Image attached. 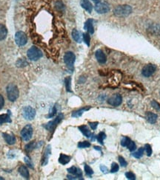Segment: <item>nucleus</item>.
<instances>
[{"label": "nucleus", "instance_id": "obj_1", "mask_svg": "<svg viewBox=\"0 0 160 180\" xmlns=\"http://www.w3.org/2000/svg\"><path fill=\"white\" fill-rule=\"evenodd\" d=\"M7 94H8V100L11 102H14L19 97L20 95V92H19L18 87L15 84L11 83V84L8 85L6 88Z\"/></svg>", "mask_w": 160, "mask_h": 180}, {"label": "nucleus", "instance_id": "obj_2", "mask_svg": "<svg viewBox=\"0 0 160 180\" xmlns=\"http://www.w3.org/2000/svg\"><path fill=\"white\" fill-rule=\"evenodd\" d=\"M132 8L128 5H119L116 7L113 11V13L117 16L125 17L128 16L131 13Z\"/></svg>", "mask_w": 160, "mask_h": 180}, {"label": "nucleus", "instance_id": "obj_3", "mask_svg": "<svg viewBox=\"0 0 160 180\" xmlns=\"http://www.w3.org/2000/svg\"><path fill=\"white\" fill-rule=\"evenodd\" d=\"M27 56L30 61H38L39 58L42 57V53L39 48L33 46L27 50Z\"/></svg>", "mask_w": 160, "mask_h": 180}, {"label": "nucleus", "instance_id": "obj_4", "mask_svg": "<svg viewBox=\"0 0 160 180\" xmlns=\"http://www.w3.org/2000/svg\"><path fill=\"white\" fill-rule=\"evenodd\" d=\"M63 118H64V115H63L62 114H59L54 120L50 121V122L48 123L47 124L44 125V127L48 131H51V132H52L53 130L56 128V126H57V125L59 124L62 121Z\"/></svg>", "mask_w": 160, "mask_h": 180}, {"label": "nucleus", "instance_id": "obj_5", "mask_svg": "<svg viewBox=\"0 0 160 180\" xmlns=\"http://www.w3.org/2000/svg\"><path fill=\"white\" fill-rule=\"evenodd\" d=\"M33 136V128L30 125H27L22 128L21 131V137L22 140L25 142H28Z\"/></svg>", "mask_w": 160, "mask_h": 180}, {"label": "nucleus", "instance_id": "obj_6", "mask_svg": "<svg viewBox=\"0 0 160 180\" xmlns=\"http://www.w3.org/2000/svg\"><path fill=\"white\" fill-rule=\"evenodd\" d=\"M76 61V56L72 52H67L64 56V61L68 68L72 70Z\"/></svg>", "mask_w": 160, "mask_h": 180}, {"label": "nucleus", "instance_id": "obj_7", "mask_svg": "<svg viewBox=\"0 0 160 180\" xmlns=\"http://www.w3.org/2000/svg\"><path fill=\"white\" fill-rule=\"evenodd\" d=\"M15 42L16 44L20 47L25 46L27 44V38L26 34L24 32L19 31L15 34Z\"/></svg>", "mask_w": 160, "mask_h": 180}, {"label": "nucleus", "instance_id": "obj_8", "mask_svg": "<svg viewBox=\"0 0 160 180\" xmlns=\"http://www.w3.org/2000/svg\"><path fill=\"white\" fill-rule=\"evenodd\" d=\"M22 115L27 121H32L36 116L35 109L30 106H25L22 109Z\"/></svg>", "mask_w": 160, "mask_h": 180}, {"label": "nucleus", "instance_id": "obj_9", "mask_svg": "<svg viewBox=\"0 0 160 180\" xmlns=\"http://www.w3.org/2000/svg\"><path fill=\"white\" fill-rule=\"evenodd\" d=\"M94 9L99 14H104L107 13L110 11V6L105 2H100L96 4Z\"/></svg>", "mask_w": 160, "mask_h": 180}, {"label": "nucleus", "instance_id": "obj_10", "mask_svg": "<svg viewBox=\"0 0 160 180\" xmlns=\"http://www.w3.org/2000/svg\"><path fill=\"white\" fill-rule=\"evenodd\" d=\"M156 70V66L154 64H148L144 66L142 69V74L145 78H149L155 73Z\"/></svg>", "mask_w": 160, "mask_h": 180}, {"label": "nucleus", "instance_id": "obj_11", "mask_svg": "<svg viewBox=\"0 0 160 180\" xmlns=\"http://www.w3.org/2000/svg\"><path fill=\"white\" fill-rule=\"evenodd\" d=\"M123 103V97L119 94H115L109 97L108 100V104L113 106H119Z\"/></svg>", "mask_w": 160, "mask_h": 180}, {"label": "nucleus", "instance_id": "obj_12", "mask_svg": "<svg viewBox=\"0 0 160 180\" xmlns=\"http://www.w3.org/2000/svg\"><path fill=\"white\" fill-rule=\"evenodd\" d=\"M95 56L96 60H97V61L99 64H105L107 61V57L102 50H101V49L96 50L95 53Z\"/></svg>", "mask_w": 160, "mask_h": 180}, {"label": "nucleus", "instance_id": "obj_13", "mask_svg": "<svg viewBox=\"0 0 160 180\" xmlns=\"http://www.w3.org/2000/svg\"><path fill=\"white\" fill-rule=\"evenodd\" d=\"M68 173H69V174L75 175V176H77L79 179H82V171H81L80 168H78L75 167V166H72V167H70V168H68Z\"/></svg>", "mask_w": 160, "mask_h": 180}, {"label": "nucleus", "instance_id": "obj_14", "mask_svg": "<svg viewBox=\"0 0 160 180\" xmlns=\"http://www.w3.org/2000/svg\"><path fill=\"white\" fill-rule=\"evenodd\" d=\"M80 5L82 6V8H84L87 12H88L90 13L92 12L93 5L89 0H81Z\"/></svg>", "mask_w": 160, "mask_h": 180}, {"label": "nucleus", "instance_id": "obj_15", "mask_svg": "<svg viewBox=\"0 0 160 180\" xmlns=\"http://www.w3.org/2000/svg\"><path fill=\"white\" fill-rule=\"evenodd\" d=\"M145 117H146V120H147L150 123H151V124H154V123L156 122V121H157L158 116L156 114L151 112V111H148L145 114Z\"/></svg>", "mask_w": 160, "mask_h": 180}, {"label": "nucleus", "instance_id": "obj_16", "mask_svg": "<svg viewBox=\"0 0 160 180\" xmlns=\"http://www.w3.org/2000/svg\"><path fill=\"white\" fill-rule=\"evenodd\" d=\"M2 136L6 143L9 144V145H13V144H15V143H16V138L13 134H8L3 133Z\"/></svg>", "mask_w": 160, "mask_h": 180}, {"label": "nucleus", "instance_id": "obj_17", "mask_svg": "<svg viewBox=\"0 0 160 180\" xmlns=\"http://www.w3.org/2000/svg\"><path fill=\"white\" fill-rule=\"evenodd\" d=\"M93 19H88L87 20L85 24V29L87 30L89 34H94V27L93 25Z\"/></svg>", "mask_w": 160, "mask_h": 180}, {"label": "nucleus", "instance_id": "obj_18", "mask_svg": "<svg viewBox=\"0 0 160 180\" xmlns=\"http://www.w3.org/2000/svg\"><path fill=\"white\" fill-rule=\"evenodd\" d=\"M51 154V146L48 145V146L46 148L45 151H44V156H43V159H42V165H45L48 164V159H49L50 155Z\"/></svg>", "mask_w": 160, "mask_h": 180}, {"label": "nucleus", "instance_id": "obj_19", "mask_svg": "<svg viewBox=\"0 0 160 180\" xmlns=\"http://www.w3.org/2000/svg\"><path fill=\"white\" fill-rule=\"evenodd\" d=\"M19 173H20V175H21L22 177L25 178V179H29V172L26 166H20V168H19Z\"/></svg>", "mask_w": 160, "mask_h": 180}, {"label": "nucleus", "instance_id": "obj_20", "mask_svg": "<svg viewBox=\"0 0 160 180\" xmlns=\"http://www.w3.org/2000/svg\"><path fill=\"white\" fill-rule=\"evenodd\" d=\"M90 109V106H87V107H84L82 108V109H79V110L73 111V112L72 113V117H81L85 111H88Z\"/></svg>", "mask_w": 160, "mask_h": 180}, {"label": "nucleus", "instance_id": "obj_21", "mask_svg": "<svg viewBox=\"0 0 160 180\" xmlns=\"http://www.w3.org/2000/svg\"><path fill=\"white\" fill-rule=\"evenodd\" d=\"M79 129L80 130V131L86 137V138H90L92 136V134H91V131L89 130V128H87V126H81L79 127Z\"/></svg>", "mask_w": 160, "mask_h": 180}, {"label": "nucleus", "instance_id": "obj_22", "mask_svg": "<svg viewBox=\"0 0 160 180\" xmlns=\"http://www.w3.org/2000/svg\"><path fill=\"white\" fill-rule=\"evenodd\" d=\"M149 30L150 31L154 34V35L156 36H160V25H157V24H156V25H153L152 26L150 27Z\"/></svg>", "mask_w": 160, "mask_h": 180}, {"label": "nucleus", "instance_id": "obj_23", "mask_svg": "<svg viewBox=\"0 0 160 180\" xmlns=\"http://www.w3.org/2000/svg\"><path fill=\"white\" fill-rule=\"evenodd\" d=\"M70 159H71V157H69V156H67L63 154H61L59 156V163H61L62 165H66L70 162Z\"/></svg>", "mask_w": 160, "mask_h": 180}, {"label": "nucleus", "instance_id": "obj_24", "mask_svg": "<svg viewBox=\"0 0 160 180\" xmlns=\"http://www.w3.org/2000/svg\"><path fill=\"white\" fill-rule=\"evenodd\" d=\"M8 34L6 27L3 25H0V41H2L5 39Z\"/></svg>", "mask_w": 160, "mask_h": 180}, {"label": "nucleus", "instance_id": "obj_25", "mask_svg": "<svg viewBox=\"0 0 160 180\" xmlns=\"http://www.w3.org/2000/svg\"><path fill=\"white\" fill-rule=\"evenodd\" d=\"M72 37H73V40H74L77 43L82 42V38H81L80 32H79L77 30H76V29L73 30V31H72Z\"/></svg>", "mask_w": 160, "mask_h": 180}, {"label": "nucleus", "instance_id": "obj_26", "mask_svg": "<svg viewBox=\"0 0 160 180\" xmlns=\"http://www.w3.org/2000/svg\"><path fill=\"white\" fill-rule=\"evenodd\" d=\"M5 123H11V117L8 114H4L0 115V125Z\"/></svg>", "mask_w": 160, "mask_h": 180}, {"label": "nucleus", "instance_id": "obj_27", "mask_svg": "<svg viewBox=\"0 0 160 180\" xmlns=\"http://www.w3.org/2000/svg\"><path fill=\"white\" fill-rule=\"evenodd\" d=\"M65 88H66L67 92H71V78L70 77H67L65 79Z\"/></svg>", "mask_w": 160, "mask_h": 180}, {"label": "nucleus", "instance_id": "obj_28", "mask_svg": "<svg viewBox=\"0 0 160 180\" xmlns=\"http://www.w3.org/2000/svg\"><path fill=\"white\" fill-rule=\"evenodd\" d=\"M144 151V148L142 147V148H139V149L137 152H134L133 154H132V156L135 157V158L139 159L143 156Z\"/></svg>", "mask_w": 160, "mask_h": 180}, {"label": "nucleus", "instance_id": "obj_29", "mask_svg": "<svg viewBox=\"0 0 160 180\" xmlns=\"http://www.w3.org/2000/svg\"><path fill=\"white\" fill-rule=\"evenodd\" d=\"M35 148H36L35 142H30V143H29L28 144H27V145H25V151H26L27 152H30L34 150Z\"/></svg>", "mask_w": 160, "mask_h": 180}, {"label": "nucleus", "instance_id": "obj_30", "mask_svg": "<svg viewBox=\"0 0 160 180\" xmlns=\"http://www.w3.org/2000/svg\"><path fill=\"white\" fill-rule=\"evenodd\" d=\"M97 138L98 142H99L100 144H101V145H103V144H104L103 141H104L105 139L106 138V134L104 132H100L99 134H98L97 138Z\"/></svg>", "mask_w": 160, "mask_h": 180}, {"label": "nucleus", "instance_id": "obj_31", "mask_svg": "<svg viewBox=\"0 0 160 180\" xmlns=\"http://www.w3.org/2000/svg\"><path fill=\"white\" fill-rule=\"evenodd\" d=\"M130 141H131V140H130V138H127V137H124V138L122 139V140H121L122 146L128 147V145L130 143Z\"/></svg>", "mask_w": 160, "mask_h": 180}, {"label": "nucleus", "instance_id": "obj_32", "mask_svg": "<svg viewBox=\"0 0 160 180\" xmlns=\"http://www.w3.org/2000/svg\"><path fill=\"white\" fill-rule=\"evenodd\" d=\"M83 41L84 42L87 44V46H90V42H91V37L90 35H89L88 32H86V33L83 34Z\"/></svg>", "mask_w": 160, "mask_h": 180}, {"label": "nucleus", "instance_id": "obj_33", "mask_svg": "<svg viewBox=\"0 0 160 180\" xmlns=\"http://www.w3.org/2000/svg\"><path fill=\"white\" fill-rule=\"evenodd\" d=\"M90 146H91V143L87 141L80 142V143H78V147L80 148H88V147Z\"/></svg>", "mask_w": 160, "mask_h": 180}, {"label": "nucleus", "instance_id": "obj_34", "mask_svg": "<svg viewBox=\"0 0 160 180\" xmlns=\"http://www.w3.org/2000/svg\"><path fill=\"white\" fill-rule=\"evenodd\" d=\"M85 174L89 176H91V175L94 174V171H93L92 168H91L90 166L87 165H85Z\"/></svg>", "mask_w": 160, "mask_h": 180}, {"label": "nucleus", "instance_id": "obj_35", "mask_svg": "<svg viewBox=\"0 0 160 180\" xmlns=\"http://www.w3.org/2000/svg\"><path fill=\"white\" fill-rule=\"evenodd\" d=\"M144 149H145L148 157H151V154H152V148H151V145H150L149 144H146Z\"/></svg>", "mask_w": 160, "mask_h": 180}, {"label": "nucleus", "instance_id": "obj_36", "mask_svg": "<svg viewBox=\"0 0 160 180\" xmlns=\"http://www.w3.org/2000/svg\"><path fill=\"white\" fill-rule=\"evenodd\" d=\"M119 171V165L116 162H113L112 163V165H111V173H116Z\"/></svg>", "mask_w": 160, "mask_h": 180}, {"label": "nucleus", "instance_id": "obj_37", "mask_svg": "<svg viewBox=\"0 0 160 180\" xmlns=\"http://www.w3.org/2000/svg\"><path fill=\"white\" fill-rule=\"evenodd\" d=\"M125 176L127 177V179H130V180H135L136 179V176L133 173L131 172H126L125 173Z\"/></svg>", "mask_w": 160, "mask_h": 180}, {"label": "nucleus", "instance_id": "obj_38", "mask_svg": "<svg viewBox=\"0 0 160 180\" xmlns=\"http://www.w3.org/2000/svg\"><path fill=\"white\" fill-rule=\"evenodd\" d=\"M119 164L120 165L122 166V167H126L127 165V162L125 161V159L123 158V157H119Z\"/></svg>", "mask_w": 160, "mask_h": 180}, {"label": "nucleus", "instance_id": "obj_39", "mask_svg": "<svg viewBox=\"0 0 160 180\" xmlns=\"http://www.w3.org/2000/svg\"><path fill=\"white\" fill-rule=\"evenodd\" d=\"M128 148L129 149V151L132 152V151H133L136 150V148H137V146H136V144L133 141H130V144L128 145Z\"/></svg>", "mask_w": 160, "mask_h": 180}, {"label": "nucleus", "instance_id": "obj_40", "mask_svg": "<svg viewBox=\"0 0 160 180\" xmlns=\"http://www.w3.org/2000/svg\"><path fill=\"white\" fill-rule=\"evenodd\" d=\"M56 8H57L58 10H59V11H62V10H63L65 8V5H63V3L62 2L58 1L56 2Z\"/></svg>", "mask_w": 160, "mask_h": 180}, {"label": "nucleus", "instance_id": "obj_41", "mask_svg": "<svg viewBox=\"0 0 160 180\" xmlns=\"http://www.w3.org/2000/svg\"><path fill=\"white\" fill-rule=\"evenodd\" d=\"M56 111H57V109H56V106H53L52 111H51V112H50V114H48V115L47 116V117H48V118L53 117L55 114H56Z\"/></svg>", "mask_w": 160, "mask_h": 180}, {"label": "nucleus", "instance_id": "obj_42", "mask_svg": "<svg viewBox=\"0 0 160 180\" xmlns=\"http://www.w3.org/2000/svg\"><path fill=\"white\" fill-rule=\"evenodd\" d=\"M151 106H152L155 109H156V110L160 111L159 104V103L156 102V100H152V102H151Z\"/></svg>", "mask_w": 160, "mask_h": 180}, {"label": "nucleus", "instance_id": "obj_43", "mask_svg": "<svg viewBox=\"0 0 160 180\" xmlns=\"http://www.w3.org/2000/svg\"><path fill=\"white\" fill-rule=\"evenodd\" d=\"M25 162H26V164L27 165V166H28L29 168H34V166H33V163L31 162H30V160L27 157H25Z\"/></svg>", "mask_w": 160, "mask_h": 180}, {"label": "nucleus", "instance_id": "obj_44", "mask_svg": "<svg viewBox=\"0 0 160 180\" xmlns=\"http://www.w3.org/2000/svg\"><path fill=\"white\" fill-rule=\"evenodd\" d=\"M4 104H5L4 97H3L2 95H0V109H2L3 106H4Z\"/></svg>", "mask_w": 160, "mask_h": 180}, {"label": "nucleus", "instance_id": "obj_45", "mask_svg": "<svg viewBox=\"0 0 160 180\" xmlns=\"http://www.w3.org/2000/svg\"><path fill=\"white\" fill-rule=\"evenodd\" d=\"M98 123L97 122H94V123H89V125H90L91 128H92L93 130H95L96 128H97V126H98Z\"/></svg>", "mask_w": 160, "mask_h": 180}, {"label": "nucleus", "instance_id": "obj_46", "mask_svg": "<svg viewBox=\"0 0 160 180\" xmlns=\"http://www.w3.org/2000/svg\"><path fill=\"white\" fill-rule=\"evenodd\" d=\"M100 169H101V171H102L103 173H104V174H105V173H107L108 171V168H107L105 165H101L100 166Z\"/></svg>", "mask_w": 160, "mask_h": 180}, {"label": "nucleus", "instance_id": "obj_47", "mask_svg": "<svg viewBox=\"0 0 160 180\" xmlns=\"http://www.w3.org/2000/svg\"><path fill=\"white\" fill-rule=\"evenodd\" d=\"M67 177H68V179H79L78 177H76V176H70V175H68V176H67Z\"/></svg>", "mask_w": 160, "mask_h": 180}, {"label": "nucleus", "instance_id": "obj_48", "mask_svg": "<svg viewBox=\"0 0 160 180\" xmlns=\"http://www.w3.org/2000/svg\"><path fill=\"white\" fill-rule=\"evenodd\" d=\"M91 1H92V2H94L95 3V4H97V3L100 2H101V0H91Z\"/></svg>", "mask_w": 160, "mask_h": 180}, {"label": "nucleus", "instance_id": "obj_49", "mask_svg": "<svg viewBox=\"0 0 160 180\" xmlns=\"http://www.w3.org/2000/svg\"><path fill=\"white\" fill-rule=\"evenodd\" d=\"M94 148H95L96 150H97V151H101V148H99V147H98V146H95V147H94Z\"/></svg>", "mask_w": 160, "mask_h": 180}, {"label": "nucleus", "instance_id": "obj_50", "mask_svg": "<svg viewBox=\"0 0 160 180\" xmlns=\"http://www.w3.org/2000/svg\"><path fill=\"white\" fill-rule=\"evenodd\" d=\"M0 179L3 180V179H4V178H2V177H1V176H0Z\"/></svg>", "mask_w": 160, "mask_h": 180}]
</instances>
